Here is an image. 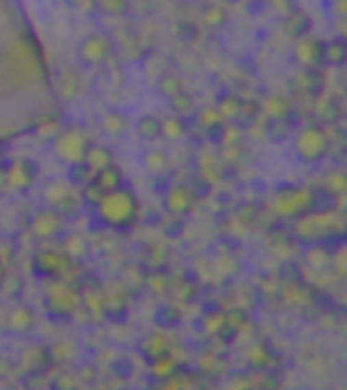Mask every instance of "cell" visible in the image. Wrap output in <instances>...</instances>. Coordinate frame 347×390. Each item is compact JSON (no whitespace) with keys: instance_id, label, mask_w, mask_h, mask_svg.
Returning a JSON list of instances; mask_svg holds the SVG:
<instances>
[{"instance_id":"cell-1","label":"cell","mask_w":347,"mask_h":390,"mask_svg":"<svg viewBox=\"0 0 347 390\" xmlns=\"http://www.w3.org/2000/svg\"><path fill=\"white\" fill-rule=\"evenodd\" d=\"M94 210L102 226L110 230H130L140 216V202L132 189L122 185L114 191H108Z\"/></svg>"},{"instance_id":"cell-2","label":"cell","mask_w":347,"mask_h":390,"mask_svg":"<svg viewBox=\"0 0 347 390\" xmlns=\"http://www.w3.org/2000/svg\"><path fill=\"white\" fill-rule=\"evenodd\" d=\"M90 147H92V138L79 126L61 128V132L51 141L53 155L57 157L61 163H65L69 167L86 163Z\"/></svg>"},{"instance_id":"cell-3","label":"cell","mask_w":347,"mask_h":390,"mask_svg":"<svg viewBox=\"0 0 347 390\" xmlns=\"http://www.w3.org/2000/svg\"><path fill=\"white\" fill-rule=\"evenodd\" d=\"M45 307L47 313L55 319L71 317L81 309V291H77L65 279H51L45 291Z\"/></svg>"},{"instance_id":"cell-4","label":"cell","mask_w":347,"mask_h":390,"mask_svg":"<svg viewBox=\"0 0 347 390\" xmlns=\"http://www.w3.org/2000/svg\"><path fill=\"white\" fill-rule=\"evenodd\" d=\"M73 263L75 260L69 258L65 250H43L35 258V271L45 279H65Z\"/></svg>"},{"instance_id":"cell-5","label":"cell","mask_w":347,"mask_h":390,"mask_svg":"<svg viewBox=\"0 0 347 390\" xmlns=\"http://www.w3.org/2000/svg\"><path fill=\"white\" fill-rule=\"evenodd\" d=\"M45 202L49 204V208L57 210L61 216L75 212L79 204L73 187L67 181H51L45 187Z\"/></svg>"},{"instance_id":"cell-6","label":"cell","mask_w":347,"mask_h":390,"mask_svg":"<svg viewBox=\"0 0 347 390\" xmlns=\"http://www.w3.org/2000/svg\"><path fill=\"white\" fill-rule=\"evenodd\" d=\"M112 49H114L112 41L106 35H90L79 45V59L88 67H98L108 61V57L112 56Z\"/></svg>"},{"instance_id":"cell-7","label":"cell","mask_w":347,"mask_h":390,"mask_svg":"<svg viewBox=\"0 0 347 390\" xmlns=\"http://www.w3.org/2000/svg\"><path fill=\"white\" fill-rule=\"evenodd\" d=\"M29 230L37 240H53L63 230V216L53 208H45L31 218Z\"/></svg>"},{"instance_id":"cell-8","label":"cell","mask_w":347,"mask_h":390,"mask_svg":"<svg viewBox=\"0 0 347 390\" xmlns=\"http://www.w3.org/2000/svg\"><path fill=\"white\" fill-rule=\"evenodd\" d=\"M4 179L16 191H27L37 179V165H35V161H29V159L12 161L4 173Z\"/></svg>"},{"instance_id":"cell-9","label":"cell","mask_w":347,"mask_h":390,"mask_svg":"<svg viewBox=\"0 0 347 390\" xmlns=\"http://www.w3.org/2000/svg\"><path fill=\"white\" fill-rule=\"evenodd\" d=\"M35 324H37L35 311L31 307H27V305L12 307L6 313V319H4V328L14 335L31 334L35 330Z\"/></svg>"},{"instance_id":"cell-10","label":"cell","mask_w":347,"mask_h":390,"mask_svg":"<svg viewBox=\"0 0 347 390\" xmlns=\"http://www.w3.org/2000/svg\"><path fill=\"white\" fill-rule=\"evenodd\" d=\"M21 366L27 372H37V374H47V370L53 366L51 350L45 345H33L21 356Z\"/></svg>"},{"instance_id":"cell-11","label":"cell","mask_w":347,"mask_h":390,"mask_svg":"<svg viewBox=\"0 0 347 390\" xmlns=\"http://www.w3.org/2000/svg\"><path fill=\"white\" fill-rule=\"evenodd\" d=\"M100 126L110 136H124L130 130V118L122 110H110L102 116Z\"/></svg>"},{"instance_id":"cell-12","label":"cell","mask_w":347,"mask_h":390,"mask_svg":"<svg viewBox=\"0 0 347 390\" xmlns=\"http://www.w3.org/2000/svg\"><path fill=\"white\" fill-rule=\"evenodd\" d=\"M114 151L110 147H106V145H94L92 143V147L88 151V157H86V165L92 169L94 173L114 165Z\"/></svg>"},{"instance_id":"cell-13","label":"cell","mask_w":347,"mask_h":390,"mask_svg":"<svg viewBox=\"0 0 347 390\" xmlns=\"http://www.w3.org/2000/svg\"><path fill=\"white\" fill-rule=\"evenodd\" d=\"M191 204H193V193L183 185L173 187L165 199V206L171 214H187L191 210Z\"/></svg>"},{"instance_id":"cell-14","label":"cell","mask_w":347,"mask_h":390,"mask_svg":"<svg viewBox=\"0 0 347 390\" xmlns=\"http://www.w3.org/2000/svg\"><path fill=\"white\" fill-rule=\"evenodd\" d=\"M136 132L144 141H159L163 136V120L155 114H146L136 122Z\"/></svg>"},{"instance_id":"cell-15","label":"cell","mask_w":347,"mask_h":390,"mask_svg":"<svg viewBox=\"0 0 347 390\" xmlns=\"http://www.w3.org/2000/svg\"><path fill=\"white\" fill-rule=\"evenodd\" d=\"M81 77L75 73V71H63L57 80V90L59 94L65 98V100H75L81 92Z\"/></svg>"},{"instance_id":"cell-16","label":"cell","mask_w":347,"mask_h":390,"mask_svg":"<svg viewBox=\"0 0 347 390\" xmlns=\"http://www.w3.org/2000/svg\"><path fill=\"white\" fill-rule=\"evenodd\" d=\"M94 181L102 187V191L108 193V191H114V189L124 185V175H122V171L116 167V165H110V167L94 173Z\"/></svg>"},{"instance_id":"cell-17","label":"cell","mask_w":347,"mask_h":390,"mask_svg":"<svg viewBox=\"0 0 347 390\" xmlns=\"http://www.w3.org/2000/svg\"><path fill=\"white\" fill-rule=\"evenodd\" d=\"M142 354H144L151 362H155V360H159V358H163V356L169 354V343H167V339L161 334L149 335V337L144 339V343H142Z\"/></svg>"},{"instance_id":"cell-18","label":"cell","mask_w":347,"mask_h":390,"mask_svg":"<svg viewBox=\"0 0 347 390\" xmlns=\"http://www.w3.org/2000/svg\"><path fill=\"white\" fill-rule=\"evenodd\" d=\"M63 250H65V254H67L69 258H73V260H81L83 256H88V252H90V244H88V240H86L83 236H79V234H71V236L65 238V246H63Z\"/></svg>"},{"instance_id":"cell-19","label":"cell","mask_w":347,"mask_h":390,"mask_svg":"<svg viewBox=\"0 0 347 390\" xmlns=\"http://www.w3.org/2000/svg\"><path fill=\"white\" fill-rule=\"evenodd\" d=\"M49 390H81L83 382L75 372H59L49 380Z\"/></svg>"},{"instance_id":"cell-20","label":"cell","mask_w":347,"mask_h":390,"mask_svg":"<svg viewBox=\"0 0 347 390\" xmlns=\"http://www.w3.org/2000/svg\"><path fill=\"white\" fill-rule=\"evenodd\" d=\"M49 350H51L53 364H65V362H71V360L77 356V345H75V341H71V339L59 341L55 345H51Z\"/></svg>"},{"instance_id":"cell-21","label":"cell","mask_w":347,"mask_h":390,"mask_svg":"<svg viewBox=\"0 0 347 390\" xmlns=\"http://www.w3.org/2000/svg\"><path fill=\"white\" fill-rule=\"evenodd\" d=\"M175 368H177V364H175V360L169 354L163 356V358H159V360H155V362H151L153 376L159 378V380H169V378H173Z\"/></svg>"},{"instance_id":"cell-22","label":"cell","mask_w":347,"mask_h":390,"mask_svg":"<svg viewBox=\"0 0 347 390\" xmlns=\"http://www.w3.org/2000/svg\"><path fill=\"white\" fill-rule=\"evenodd\" d=\"M185 132H187V126H185V122H183V118L179 114L163 120V136H167L171 141H179V138L185 136Z\"/></svg>"},{"instance_id":"cell-23","label":"cell","mask_w":347,"mask_h":390,"mask_svg":"<svg viewBox=\"0 0 347 390\" xmlns=\"http://www.w3.org/2000/svg\"><path fill=\"white\" fill-rule=\"evenodd\" d=\"M169 165V157L165 151H159V149H151L146 155H144V167L149 169L151 173H163Z\"/></svg>"},{"instance_id":"cell-24","label":"cell","mask_w":347,"mask_h":390,"mask_svg":"<svg viewBox=\"0 0 347 390\" xmlns=\"http://www.w3.org/2000/svg\"><path fill=\"white\" fill-rule=\"evenodd\" d=\"M157 86H159V92H161L165 98H169V100L183 92L181 80H179L177 75H171V73H169V75H161L159 82H157Z\"/></svg>"},{"instance_id":"cell-25","label":"cell","mask_w":347,"mask_h":390,"mask_svg":"<svg viewBox=\"0 0 347 390\" xmlns=\"http://www.w3.org/2000/svg\"><path fill=\"white\" fill-rule=\"evenodd\" d=\"M106 195V191H102V187L92 179L90 183H86L83 185V189H81V202L86 204V206H90V208H96L100 202H102V197Z\"/></svg>"},{"instance_id":"cell-26","label":"cell","mask_w":347,"mask_h":390,"mask_svg":"<svg viewBox=\"0 0 347 390\" xmlns=\"http://www.w3.org/2000/svg\"><path fill=\"white\" fill-rule=\"evenodd\" d=\"M23 385H25V389L27 390H43L45 387H49V380H47V374L27 372Z\"/></svg>"},{"instance_id":"cell-27","label":"cell","mask_w":347,"mask_h":390,"mask_svg":"<svg viewBox=\"0 0 347 390\" xmlns=\"http://www.w3.org/2000/svg\"><path fill=\"white\" fill-rule=\"evenodd\" d=\"M169 104H171V108H173L177 114H187V112L193 110V100H191V96L185 94V92L173 96V98L169 100Z\"/></svg>"},{"instance_id":"cell-28","label":"cell","mask_w":347,"mask_h":390,"mask_svg":"<svg viewBox=\"0 0 347 390\" xmlns=\"http://www.w3.org/2000/svg\"><path fill=\"white\" fill-rule=\"evenodd\" d=\"M179 313L175 311L173 307H161L159 315H157V321L163 326V328H175V324L179 321Z\"/></svg>"},{"instance_id":"cell-29","label":"cell","mask_w":347,"mask_h":390,"mask_svg":"<svg viewBox=\"0 0 347 390\" xmlns=\"http://www.w3.org/2000/svg\"><path fill=\"white\" fill-rule=\"evenodd\" d=\"M132 362H128L126 358H114V362H112V372H114V376L118 378H128V376H132Z\"/></svg>"},{"instance_id":"cell-30","label":"cell","mask_w":347,"mask_h":390,"mask_svg":"<svg viewBox=\"0 0 347 390\" xmlns=\"http://www.w3.org/2000/svg\"><path fill=\"white\" fill-rule=\"evenodd\" d=\"M59 132H61V126H59L57 120H49L47 124H41L39 128H37V134L41 136V138H55Z\"/></svg>"},{"instance_id":"cell-31","label":"cell","mask_w":347,"mask_h":390,"mask_svg":"<svg viewBox=\"0 0 347 390\" xmlns=\"http://www.w3.org/2000/svg\"><path fill=\"white\" fill-rule=\"evenodd\" d=\"M12 370H14V362L4 358V356H0V380L6 378L8 374H12Z\"/></svg>"},{"instance_id":"cell-32","label":"cell","mask_w":347,"mask_h":390,"mask_svg":"<svg viewBox=\"0 0 347 390\" xmlns=\"http://www.w3.org/2000/svg\"><path fill=\"white\" fill-rule=\"evenodd\" d=\"M4 279V269H2V265H0V280Z\"/></svg>"}]
</instances>
